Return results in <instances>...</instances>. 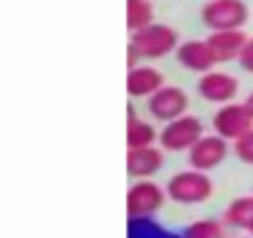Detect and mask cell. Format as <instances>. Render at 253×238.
Segmentation results:
<instances>
[{
  "label": "cell",
  "instance_id": "cell-18",
  "mask_svg": "<svg viewBox=\"0 0 253 238\" xmlns=\"http://www.w3.org/2000/svg\"><path fill=\"white\" fill-rule=\"evenodd\" d=\"M233 152H236V157H238L243 164L253 166V129H251L248 134H243L241 139L233 142Z\"/></svg>",
  "mask_w": 253,
  "mask_h": 238
},
{
  "label": "cell",
  "instance_id": "cell-11",
  "mask_svg": "<svg viewBox=\"0 0 253 238\" xmlns=\"http://www.w3.org/2000/svg\"><path fill=\"white\" fill-rule=\"evenodd\" d=\"M164 87V75L152 67V65H137L134 70L126 72V94L139 99V97H152Z\"/></svg>",
  "mask_w": 253,
  "mask_h": 238
},
{
  "label": "cell",
  "instance_id": "cell-3",
  "mask_svg": "<svg viewBox=\"0 0 253 238\" xmlns=\"http://www.w3.org/2000/svg\"><path fill=\"white\" fill-rule=\"evenodd\" d=\"M167 198H169L167 189H162L159 184H154L149 179H139L126 191V216L132 221L152 218L157 211H162Z\"/></svg>",
  "mask_w": 253,
  "mask_h": 238
},
{
  "label": "cell",
  "instance_id": "cell-20",
  "mask_svg": "<svg viewBox=\"0 0 253 238\" xmlns=\"http://www.w3.org/2000/svg\"><path fill=\"white\" fill-rule=\"evenodd\" d=\"M137 60H139V52H137V47L129 42V45H126V67L134 70V67H137Z\"/></svg>",
  "mask_w": 253,
  "mask_h": 238
},
{
  "label": "cell",
  "instance_id": "cell-17",
  "mask_svg": "<svg viewBox=\"0 0 253 238\" xmlns=\"http://www.w3.org/2000/svg\"><path fill=\"white\" fill-rule=\"evenodd\" d=\"M181 238H223V226L216 218H199L186 226Z\"/></svg>",
  "mask_w": 253,
  "mask_h": 238
},
{
  "label": "cell",
  "instance_id": "cell-13",
  "mask_svg": "<svg viewBox=\"0 0 253 238\" xmlns=\"http://www.w3.org/2000/svg\"><path fill=\"white\" fill-rule=\"evenodd\" d=\"M206 40L216 55V62H231V60H238L248 38L243 30H216Z\"/></svg>",
  "mask_w": 253,
  "mask_h": 238
},
{
  "label": "cell",
  "instance_id": "cell-6",
  "mask_svg": "<svg viewBox=\"0 0 253 238\" xmlns=\"http://www.w3.org/2000/svg\"><path fill=\"white\" fill-rule=\"evenodd\" d=\"M201 137H204V124L199 122V117L184 114L164 124V129L159 132V144L167 152H189Z\"/></svg>",
  "mask_w": 253,
  "mask_h": 238
},
{
  "label": "cell",
  "instance_id": "cell-10",
  "mask_svg": "<svg viewBox=\"0 0 253 238\" xmlns=\"http://www.w3.org/2000/svg\"><path fill=\"white\" fill-rule=\"evenodd\" d=\"M176 60H179L181 67H186L191 72H199V75L211 72L213 65H218L209 40H186V42H181L176 47Z\"/></svg>",
  "mask_w": 253,
  "mask_h": 238
},
{
  "label": "cell",
  "instance_id": "cell-5",
  "mask_svg": "<svg viewBox=\"0 0 253 238\" xmlns=\"http://www.w3.org/2000/svg\"><path fill=\"white\" fill-rule=\"evenodd\" d=\"M213 132L223 139H241L253 129V109L246 102H228L221 104L213 114Z\"/></svg>",
  "mask_w": 253,
  "mask_h": 238
},
{
  "label": "cell",
  "instance_id": "cell-19",
  "mask_svg": "<svg viewBox=\"0 0 253 238\" xmlns=\"http://www.w3.org/2000/svg\"><path fill=\"white\" fill-rule=\"evenodd\" d=\"M238 65H241L246 72H253V38L246 40V45H243V50H241V55H238Z\"/></svg>",
  "mask_w": 253,
  "mask_h": 238
},
{
  "label": "cell",
  "instance_id": "cell-23",
  "mask_svg": "<svg viewBox=\"0 0 253 238\" xmlns=\"http://www.w3.org/2000/svg\"><path fill=\"white\" fill-rule=\"evenodd\" d=\"M248 236H253V223H251V228H248Z\"/></svg>",
  "mask_w": 253,
  "mask_h": 238
},
{
  "label": "cell",
  "instance_id": "cell-7",
  "mask_svg": "<svg viewBox=\"0 0 253 238\" xmlns=\"http://www.w3.org/2000/svg\"><path fill=\"white\" fill-rule=\"evenodd\" d=\"M147 109L154 119L159 122H174V119L184 117L186 109H189V97L181 87H171V84H164L157 94L149 97L147 102Z\"/></svg>",
  "mask_w": 253,
  "mask_h": 238
},
{
  "label": "cell",
  "instance_id": "cell-14",
  "mask_svg": "<svg viewBox=\"0 0 253 238\" xmlns=\"http://www.w3.org/2000/svg\"><path fill=\"white\" fill-rule=\"evenodd\" d=\"M223 221L233 228H243L248 231L253 223V196H238L233 198L226 211H223Z\"/></svg>",
  "mask_w": 253,
  "mask_h": 238
},
{
  "label": "cell",
  "instance_id": "cell-1",
  "mask_svg": "<svg viewBox=\"0 0 253 238\" xmlns=\"http://www.w3.org/2000/svg\"><path fill=\"white\" fill-rule=\"evenodd\" d=\"M167 194L171 201L181 203V206H196V203H206L213 194V184L206 176V171L199 169H189V171H179L167 181Z\"/></svg>",
  "mask_w": 253,
  "mask_h": 238
},
{
  "label": "cell",
  "instance_id": "cell-21",
  "mask_svg": "<svg viewBox=\"0 0 253 238\" xmlns=\"http://www.w3.org/2000/svg\"><path fill=\"white\" fill-rule=\"evenodd\" d=\"M126 117H129V119H126V124H134V122H137V112H134V107H132V104L126 107Z\"/></svg>",
  "mask_w": 253,
  "mask_h": 238
},
{
  "label": "cell",
  "instance_id": "cell-22",
  "mask_svg": "<svg viewBox=\"0 0 253 238\" xmlns=\"http://www.w3.org/2000/svg\"><path fill=\"white\" fill-rule=\"evenodd\" d=\"M246 104H248V107H251V109H253V92H251V94H248V99H246Z\"/></svg>",
  "mask_w": 253,
  "mask_h": 238
},
{
  "label": "cell",
  "instance_id": "cell-16",
  "mask_svg": "<svg viewBox=\"0 0 253 238\" xmlns=\"http://www.w3.org/2000/svg\"><path fill=\"white\" fill-rule=\"evenodd\" d=\"M159 139L157 129L149 122L137 119L134 124H126V147L129 149H144V147H154V142Z\"/></svg>",
  "mask_w": 253,
  "mask_h": 238
},
{
  "label": "cell",
  "instance_id": "cell-8",
  "mask_svg": "<svg viewBox=\"0 0 253 238\" xmlns=\"http://www.w3.org/2000/svg\"><path fill=\"white\" fill-rule=\"evenodd\" d=\"M228 157V139L218 137V134H204L191 149H189V164L191 169L199 171H211L216 166H221Z\"/></svg>",
  "mask_w": 253,
  "mask_h": 238
},
{
  "label": "cell",
  "instance_id": "cell-4",
  "mask_svg": "<svg viewBox=\"0 0 253 238\" xmlns=\"http://www.w3.org/2000/svg\"><path fill=\"white\" fill-rule=\"evenodd\" d=\"M201 20L211 33L243 30V25L248 23V8L243 0H209L201 8Z\"/></svg>",
  "mask_w": 253,
  "mask_h": 238
},
{
  "label": "cell",
  "instance_id": "cell-12",
  "mask_svg": "<svg viewBox=\"0 0 253 238\" xmlns=\"http://www.w3.org/2000/svg\"><path fill=\"white\" fill-rule=\"evenodd\" d=\"M164 166V152L157 147L129 149L126 152V174L132 179H152Z\"/></svg>",
  "mask_w": 253,
  "mask_h": 238
},
{
  "label": "cell",
  "instance_id": "cell-9",
  "mask_svg": "<svg viewBox=\"0 0 253 238\" xmlns=\"http://www.w3.org/2000/svg\"><path fill=\"white\" fill-rule=\"evenodd\" d=\"M196 92L206 99V102H213V104H228L238 97V79L228 72H204L199 84H196Z\"/></svg>",
  "mask_w": 253,
  "mask_h": 238
},
{
  "label": "cell",
  "instance_id": "cell-24",
  "mask_svg": "<svg viewBox=\"0 0 253 238\" xmlns=\"http://www.w3.org/2000/svg\"><path fill=\"white\" fill-rule=\"evenodd\" d=\"M248 238H253V236H248Z\"/></svg>",
  "mask_w": 253,
  "mask_h": 238
},
{
  "label": "cell",
  "instance_id": "cell-2",
  "mask_svg": "<svg viewBox=\"0 0 253 238\" xmlns=\"http://www.w3.org/2000/svg\"><path fill=\"white\" fill-rule=\"evenodd\" d=\"M139 57L144 60H159V57H167L169 52H174L179 47V35L174 28L164 25V23H152L149 28L139 30V33H132V40H129Z\"/></svg>",
  "mask_w": 253,
  "mask_h": 238
},
{
  "label": "cell",
  "instance_id": "cell-15",
  "mask_svg": "<svg viewBox=\"0 0 253 238\" xmlns=\"http://www.w3.org/2000/svg\"><path fill=\"white\" fill-rule=\"evenodd\" d=\"M154 23V8L149 0H126V28L129 33H139Z\"/></svg>",
  "mask_w": 253,
  "mask_h": 238
}]
</instances>
